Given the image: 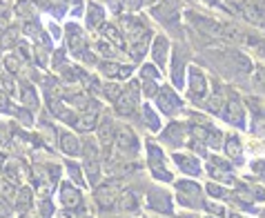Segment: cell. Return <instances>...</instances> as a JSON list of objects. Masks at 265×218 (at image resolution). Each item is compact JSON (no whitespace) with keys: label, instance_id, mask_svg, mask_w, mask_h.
Instances as JSON below:
<instances>
[{"label":"cell","instance_id":"1","mask_svg":"<svg viewBox=\"0 0 265 218\" xmlns=\"http://www.w3.org/2000/svg\"><path fill=\"white\" fill-rule=\"evenodd\" d=\"M176 187H179V196H181V203L183 205H187V207H198V205H203L201 187H198L196 183L181 180V183H176Z\"/></svg>","mask_w":265,"mask_h":218},{"label":"cell","instance_id":"2","mask_svg":"<svg viewBox=\"0 0 265 218\" xmlns=\"http://www.w3.org/2000/svg\"><path fill=\"white\" fill-rule=\"evenodd\" d=\"M136 105H138V92H136V83H132L130 89H125L116 98V109H118V114L127 116V114H134Z\"/></svg>","mask_w":265,"mask_h":218},{"label":"cell","instance_id":"3","mask_svg":"<svg viewBox=\"0 0 265 218\" xmlns=\"http://www.w3.org/2000/svg\"><path fill=\"white\" fill-rule=\"evenodd\" d=\"M114 143L118 145V149H121L123 154H136V151H138V141H136L134 131L127 129V127H123V129L116 131Z\"/></svg>","mask_w":265,"mask_h":218},{"label":"cell","instance_id":"4","mask_svg":"<svg viewBox=\"0 0 265 218\" xmlns=\"http://www.w3.org/2000/svg\"><path fill=\"white\" fill-rule=\"evenodd\" d=\"M147 154H150V167H152V171H154L156 178L172 180L169 171H165V158H163V151H160L156 145H150V147H147Z\"/></svg>","mask_w":265,"mask_h":218},{"label":"cell","instance_id":"5","mask_svg":"<svg viewBox=\"0 0 265 218\" xmlns=\"http://www.w3.org/2000/svg\"><path fill=\"white\" fill-rule=\"evenodd\" d=\"M238 11H241V14L254 24H263L265 23V5L263 2H256V0H252V2H243V5L238 7Z\"/></svg>","mask_w":265,"mask_h":218},{"label":"cell","instance_id":"6","mask_svg":"<svg viewBox=\"0 0 265 218\" xmlns=\"http://www.w3.org/2000/svg\"><path fill=\"white\" fill-rule=\"evenodd\" d=\"M159 107L163 109L165 114L172 116V114H176L181 109V98L176 96L172 89L165 87V89H160V94H159Z\"/></svg>","mask_w":265,"mask_h":218},{"label":"cell","instance_id":"7","mask_svg":"<svg viewBox=\"0 0 265 218\" xmlns=\"http://www.w3.org/2000/svg\"><path fill=\"white\" fill-rule=\"evenodd\" d=\"M96 200L101 207H111L118 200V183H107L96 189Z\"/></svg>","mask_w":265,"mask_h":218},{"label":"cell","instance_id":"8","mask_svg":"<svg viewBox=\"0 0 265 218\" xmlns=\"http://www.w3.org/2000/svg\"><path fill=\"white\" fill-rule=\"evenodd\" d=\"M154 16L160 18V23L165 20L167 24H172V23H176V18H179V5H176L174 0H165L163 5L154 9Z\"/></svg>","mask_w":265,"mask_h":218},{"label":"cell","instance_id":"9","mask_svg":"<svg viewBox=\"0 0 265 218\" xmlns=\"http://www.w3.org/2000/svg\"><path fill=\"white\" fill-rule=\"evenodd\" d=\"M189 92H192L194 100H203L205 98V78L198 69H189Z\"/></svg>","mask_w":265,"mask_h":218},{"label":"cell","instance_id":"10","mask_svg":"<svg viewBox=\"0 0 265 218\" xmlns=\"http://www.w3.org/2000/svg\"><path fill=\"white\" fill-rule=\"evenodd\" d=\"M210 174H212L216 180L232 183V167L221 158H212V163H210Z\"/></svg>","mask_w":265,"mask_h":218},{"label":"cell","instance_id":"11","mask_svg":"<svg viewBox=\"0 0 265 218\" xmlns=\"http://www.w3.org/2000/svg\"><path fill=\"white\" fill-rule=\"evenodd\" d=\"M223 116H225L227 122H232V125H238V127L245 122V114H243V107H241V102H237V100L227 102Z\"/></svg>","mask_w":265,"mask_h":218},{"label":"cell","instance_id":"12","mask_svg":"<svg viewBox=\"0 0 265 218\" xmlns=\"http://www.w3.org/2000/svg\"><path fill=\"white\" fill-rule=\"evenodd\" d=\"M2 174H5V178H7V183H11V185H18L20 180L27 176V170H25L23 165H20L18 160H11V163H7L5 165V170H2Z\"/></svg>","mask_w":265,"mask_h":218},{"label":"cell","instance_id":"13","mask_svg":"<svg viewBox=\"0 0 265 218\" xmlns=\"http://www.w3.org/2000/svg\"><path fill=\"white\" fill-rule=\"evenodd\" d=\"M60 203L69 209L78 207V205H80V192L74 189L72 185H63V187H60Z\"/></svg>","mask_w":265,"mask_h":218},{"label":"cell","instance_id":"14","mask_svg":"<svg viewBox=\"0 0 265 218\" xmlns=\"http://www.w3.org/2000/svg\"><path fill=\"white\" fill-rule=\"evenodd\" d=\"M167 38H163V36H159V38L154 40V49H152V53H154V60L159 67H165V63H167Z\"/></svg>","mask_w":265,"mask_h":218},{"label":"cell","instance_id":"15","mask_svg":"<svg viewBox=\"0 0 265 218\" xmlns=\"http://www.w3.org/2000/svg\"><path fill=\"white\" fill-rule=\"evenodd\" d=\"M60 149L69 156H76V154H80V143H78L76 136L63 131V134H60Z\"/></svg>","mask_w":265,"mask_h":218},{"label":"cell","instance_id":"16","mask_svg":"<svg viewBox=\"0 0 265 218\" xmlns=\"http://www.w3.org/2000/svg\"><path fill=\"white\" fill-rule=\"evenodd\" d=\"M96 121H98L96 112H87V114H82L80 118H76V121H72V122H74V127H76L78 131H89V129L96 127Z\"/></svg>","mask_w":265,"mask_h":218},{"label":"cell","instance_id":"17","mask_svg":"<svg viewBox=\"0 0 265 218\" xmlns=\"http://www.w3.org/2000/svg\"><path fill=\"white\" fill-rule=\"evenodd\" d=\"M118 209L121 212H136L138 209V198H136L132 192H123L118 196Z\"/></svg>","mask_w":265,"mask_h":218},{"label":"cell","instance_id":"18","mask_svg":"<svg viewBox=\"0 0 265 218\" xmlns=\"http://www.w3.org/2000/svg\"><path fill=\"white\" fill-rule=\"evenodd\" d=\"M103 36H105L109 43H114L118 49H125V40H123V36L118 34V29H116L114 24H103Z\"/></svg>","mask_w":265,"mask_h":218},{"label":"cell","instance_id":"19","mask_svg":"<svg viewBox=\"0 0 265 218\" xmlns=\"http://www.w3.org/2000/svg\"><path fill=\"white\" fill-rule=\"evenodd\" d=\"M232 65H234V72L237 73H250L252 72L250 58L243 56V53H232Z\"/></svg>","mask_w":265,"mask_h":218},{"label":"cell","instance_id":"20","mask_svg":"<svg viewBox=\"0 0 265 218\" xmlns=\"http://www.w3.org/2000/svg\"><path fill=\"white\" fill-rule=\"evenodd\" d=\"M176 163H179V167L183 171H187V174H198L201 171V167H198V163L192 158V156H181V154H176Z\"/></svg>","mask_w":265,"mask_h":218},{"label":"cell","instance_id":"21","mask_svg":"<svg viewBox=\"0 0 265 218\" xmlns=\"http://www.w3.org/2000/svg\"><path fill=\"white\" fill-rule=\"evenodd\" d=\"M103 73L105 76H121V78H127L132 73L130 67H121V65H116V63H103L101 65Z\"/></svg>","mask_w":265,"mask_h":218},{"label":"cell","instance_id":"22","mask_svg":"<svg viewBox=\"0 0 265 218\" xmlns=\"http://www.w3.org/2000/svg\"><path fill=\"white\" fill-rule=\"evenodd\" d=\"M225 151L230 158H241V141H238L237 136H227V141H225Z\"/></svg>","mask_w":265,"mask_h":218},{"label":"cell","instance_id":"23","mask_svg":"<svg viewBox=\"0 0 265 218\" xmlns=\"http://www.w3.org/2000/svg\"><path fill=\"white\" fill-rule=\"evenodd\" d=\"M67 36H69V47H72L74 51H80L82 34H80V29H78L76 24H69L67 27Z\"/></svg>","mask_w":265,"mask_h":218},{"label":"cell","instance_id":"24","mask_svg":"<svg viewBox=\"0 0 265 218\" xmlns=\"http://www.w3.org/2000/svg\"><path fill=\"white\" fill-rule=\"evenodd\" d=\"M163 138L165 141H169V143H174V145H181V141H183V127L181 125H169V129L163 134Z\"/></svg>","mask_w":265,"mask_h":218},{"label":"cell","instance_id":"25","mask_svg":"<svg viewBox=\"0 0 265 218\" xmlns=\"http://www.w3.org/2000/svg\"><path fill=\"white\" fill-rule=\"evenodd\" d=\"M34 183H36V187H38V192H47V183H49V178H47V171H45V167H36L34 170Z\"/></svg>","mask_w":265,"mask_h":218},{"label":"cell","instance_id":"26","mask_svg":"<svg viewBox=\"0 0 265 218\" xmlns=\"http://www.w3.org/2000/svg\"><path fill=\"white\" fill-rule=\"evenodd\" d=\"M98 134H101V141L105 143V145H109V141L114 138V122L107 118V121H103L101 129H98Z\"/></svg>","mask_w":265,"mask_h":218},{"label":"cell","instance_id":"27","mask_svg":"<svg viewBox=\"0 0 265 218\" xmlns=\"http://www.w3.org/2000/svg\"><path fill=\"white\" fill-rule=\"evenodd\" d=\"M152 196H154V198H152V205H154L159 212H172V205H169V200L165 194L160 196L159 192H152Z\"/></svg>","mask_w":265,"mask_h":218},{"label":"cell","instance_id":"28","mask_svg":"<svg viewBox=\"0 0 265 218\" xmlns=\"http://www.w3.org/2000/svg\"><path fill=\"white\" fill-rule=\"evenodd\" d=\"M29 207H31V189L23 187L18 192V209L20 212H27Z\"/></svg>","mask_w":265,"mask_h":218},{"label":"cell","instance_id":"29","mask_svg":"<svg viewBox=\"0 0 265 218\" xmlns=\"http://www.w3.org/2000/svg\"><path fill=\"white\" fill-rule=\"evenodd\" d=\"M176 58H174V85H183V60H181V53L176 51L174 53Z\"/></svg>","mask_w":265,"mask_h":218},{"label":"cell","instance_id":"30","mask_svg":"<svg viewBox=\"0 0 265 218\" xmlns=\"http://www.w3.org/2000/svg\"><path fill=\"white\" fill-rule=\"evenodd\" d=\"M20 100H23V105L31 107V109H36V107H38V98H36L34 89H29V87L23 89V96H20Z\"/></svg>","mask_w":265,"mask_h":218},{"label":"cell","instance_id":"31","mask_svg":"<svg viewBox=\"0 0 265 218\" xmlns=\"http://www.w3.org/2000/svg\"><path fill=\"white\" fill-rule=\"evenodd\" d=\"M87 16H89V27H96V24H101V20H103V9L96 5H92Z\"/></svg>","mask_w":265,"mask_h":218},{"label":"cell","instance_id":"32","mask_svg":"<svg viewBox=\"0 0 265 218\" xmlns=\"http://www.w3.org/2000/svg\"><path fill=\"white\" fill-rule=\"evenodd\" d=\"M143 118L147 121V125H150V129H152V131L159 129V118H156V114L152 112L150 107H145V109H143Z\"/></svg>","mask_w":265,"mask_h":218},{"label":"cell","instance_id":"33","mask_svg":"<svg viewBox=\"0 0 265 218\" xmlns=\"http://www.w3.org/2000/svg\"><path fill=\"white\" fill-rule=\"evenodd\" d=\"M208 109L210 112H221L223 109V96L221 94H214L212 98L208 100Z\"/></svg>","mask_w":265,"mask_h":218},{"label":"cell","instance_id":"34","mask_svg":"<svg viewBox=\"0 0 265 218\" xmlns=\"http://www.w3.org/2000/svg\"><path fill=\"white\" fill-rule=\"evenodd\" d=\"M16 36H18V29L16 27H11L7 34H2V38H0V43H2V47H11V45L16 43Z\"/></svg>","mask_w":265,"mask_h":218},{"label":"cell","instance_id":"35","mask_svg":"<svg viewBox=\"0 0 265 218\" xmlns=\"http://www.w3.org/2000/svg\"><path fill=\"white\" fill-rule=\"evenodd\" d=\"M145 51H147V43H145V40H138V43H132V53H134V58H136V60H138Z\"/></svg>","mask_w":265,"mask_h":218},{"label":"cell","instance_id":"36","mask_svg":"<svg viewBox=\"0 0 265 218\" xmlns=\"http://www.w3.org/2000/svg\"><path fill=\"white\" fill-rule=\"evenodd\" d=\"M87 176H89V180L92 183H96L98 180V165H96V160H87Z\"/></svg>","mask_w":265,"mask_h":218},{"label":"cell","instance_id":"37","mask_svg":"<svg viewBox=\"0 0 265 218\" xmlns=\"http://www.w3.org/2000/svg\"><path fill=\"white\" fill-rule=\"evenodd\" d=\"M105 96L109 98V100H116V98L121 96V89H118V85H105Z\"/></svg>","mask_w":265,"mask_h":218},{"label":"cell","instance_id":"38","mask_svg":"<svg viewBox=\"0 0 265 218\" xmlns=\"http://www.w3.org/2000/svg\"><path fill=\"white\" fill-rule=\"evenodd\" d=\"M143 89L147 96H154L156 94V85H154V78H143Z\"/></svg>","mask_w":265,"mask_h":218},{"label":"cell","instance_id":"39","mask_svg":"<svg viewBox=\"0 0 265 218\" xmlns=\"http://www.w3.org/2000/svg\"><path fill=\"white\" fill-rule=\"evenodd\" d=\"M5 67L9 69V73H16L20 69V63H18V58H14V56H7L5 58Z\"/></svg>","mask_w":265,"mask_h":218},{"label":"cell","instance_id":"40","mask_svg":"<svg viewBox=\"0 0 265 218\" xmlns=\"http://www.w3.org/2000/svg\"><path fill=\"white\" fill-rule=\"evenodd\" d=\"M14 194H16V189L11 183H5L2 185V196H5V200H14Z\"/></svg>","mask_w":265,"mask_h":218},{"label":"cell","instance_id":"41","mask_svg":"<svg viewBox=\"0 0 265 218\" xmlns=\"http://www.w3.org/2000/svg\"><path fill=\"white\" fill-rule=\"evenodd\" d=\"M2 87H5V92L7 94H14V80H11V78L9 76H2Z\"/></svg>","mask_w":265,"mask_h":218},{"label":"cell","instance_id":"42","mask_svg":"<svg viewBox=\"0 0 265 218\" xmlns=\"http://www.w3.org/2000/svg\"><path fill=\"white\" fill-rule=\"evenodd\" d=\"M69 176H72L76 183H82V178H80V171H78V167H74V165H69Z\"/></svg>","mask_w":265,"mask_h":218},{"label":"cell","instance_id":"43","mask_svg":"<svg viewBox=\"0 0 265 218\" xmlns=\"http://www.w3.org/2000/svg\"><path fill=\"white\" fill-rule=\"evenodd\" d=\"M9 214H11L9 205H7L5 200H0V216H2V218H7V216H9Z\"/></svg>","mask_w":265,"mask_h":218},{"label":"cell","instance_id":"44","mask_svg":"<svg viewBox=\"0 0 265 218\" xmlns=\"http://www.w3.org/2000/svg\"><path fill=\"white\" fill-rule=\"evenodd\" d=\"M159 73H156L154 67H143V78H156Z\"/></svg>","mask_w":265,"mask_h":218},{"label":"cell","instance_id":"45","mask_svg":"<svg viewBox=\"0 0 265 218\" xmlns=\"http://www.w3.org/2000/svg\"><path fill=\"white\" fill-rule=\"evenodd\" d=\"M0 112H9V102H7V96L0 94Z\"/></svg>","mask_w":265,"mask_h":218},{"label":"cell","instance_id":"46","mask_svg":"<svg viewBox=\"0 0 265 218\" xmlns=\"http://www.w3.org/2000/svg\"><path fill=\"white\" fill-rule=\"evenodd\" d=\"M96 51H101V53H109V56H111V49L107 47L105 43H98V45H96Z\"/></svg>","mask_w":265,"mask_h":218},{"label":"cell","instance_id":"47","mask_svg":"<svg viewBox=\"0 0 265 218\" xmlns=\"http://www.w3.org/2000/svg\"><path fill=\"white\" fill-rule=\"evenodd\" d=\"M140 2H143V0H125V5L130 7V9H138Z\"/></svg>","mask_w":265,"mask_h":218},{"label":"cell","instance_id":"48","mask_svg":"<svg viewBox=\"0 0 265 218\" xmlns=\"http://www.w3.org/2000/svg\"><path fill=\"white\" fill-rule=\"evenodd\" d=\"M210 194H214V196H223V189L221 187H216V185H210Z\"/></svg>","mask_w":265,"mask_h":218},{"label":"cell","instance_id":"49","mask_svg":"<svg viewBox=\"0 0 265 218\" xmlns=\"http://www.w3.org/2000/svg\"><path fill=\"white\" fill-rule=\"evenodd\" d=\"M111 2V9L114 11H121V0H109Z\"/></svg>","mask_w":265,"mask_h":218},{"label":"cell","instance_id":"50","mask_svg":"<svg viewBox=\"0 0 265 218\" xmlns=\"http://www.w3.org/2000/svg\"><path fill=\"white\" fill-rule=\"evenodd\" d=\"M210 207V212H216V214H223V207L221 205H208Z\"/></svg>","mask_w":265,"mask_h":218},{"label":"cell","instance_id":"51","mask_svg":"<svg viewBox=\"0 0 265 218\" xmlns=\"http://www.w3.org/2000/svg\"><path fill=\"white\" fill-rule=\"evenodd\" d=\"M5 165H7V158H5V156H2V154H0V171L5 170Z\"/></svg>","mask_w":265,"mask_h":218},{"label":"cell","instance_id":"52","mask_svg":"<svg viewBox=\"0 0 265 218\" xmlns=\"http://www.w3.org/2000/svg\"><path fill=\"white\" fill-rule=\"evenodd\" d=\"M58 218H74L72 214H67V212H63V214H58Z\"/></svg>","mask_w":265,"mask_h":218},{"label":"cell","instance_id":"53","mask_svg":"<svg viewBox=\"0 0 265 218\" xmlns=\"http://www.w3.org/2000/svg\"><path fill=\"white\" fill-rule=\"evenodd\" d=\"M230 218H241V216H238V214H232V216Z\"/></svg>","mask_w":265,"mask_h":218},{"label":"cell","instance_id":"54","mask_svg":"<svg viewBox=\"0 0 265 218\" xmlns=\"http://www.w3.org/2000/svg\"><path fill=\"white\" fill-rule=\"evenodd\" d=\"M147 2H156V0H147Z\"/></svg>","mask_w":265,"mask_h":218}]
</instances>
